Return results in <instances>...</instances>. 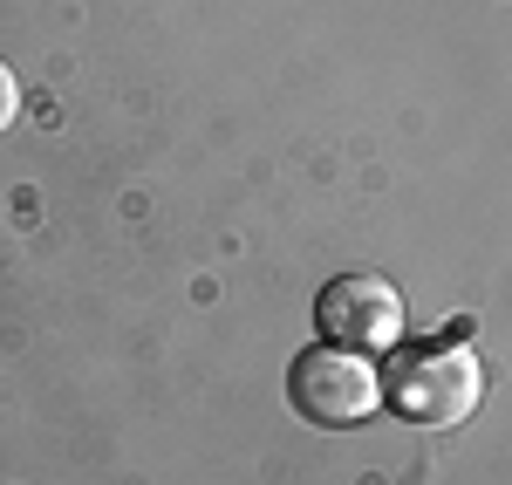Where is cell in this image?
<instances>
[{
  "mask_svg": "<svg viewBox=\"0 0 512 485\" xmlns=\"http://www.w3.org/2000/svg\"><path fill=\"white\" fill-rule=\"evenodd\" d=\"M485 397V369L465 342H444V349H417L390 369V404L410 417V424H465Z\"/></svg>",
  "mask_w": 512,
  "mask_h": 485,
  "instance_id": "1",
  "label": "cell"
},
{
  "mask_svg": "<svg viewBox=\"0 0 512 485\" xmlns=\"http://www.w3.org/2000/svg\"><path fill=\"white\" fill-rule=\"evenodd\" d=\"M287 397L301 417H315V424H362L369 410L383 404V376L362 363L355 349H308L294 376H287Z\"/></svg>",
  "mask_w": 512,
  "mask_h": 485,
  "instance_id": "2",
  "label": "cell"
},
{
  "mask_svg": "<svg viewBox=\"0 0 512 485\" xmlns=\"http://www.w3.org/2000/svg\"><path fill=\"white\" fill-rule=\"evenodd\" d=\"M315 315L335 349H390L403 335V294L383 274H342V281L321 287Z\"/></svg>",
  "mask_w": 512,
  "mask_h": 485,
  "instance_id": "3",
  "label": "cell"
},
{
  "mask_svg": "<svg viewBox=\"0 0 512 485\" xmlns=\"http://www.w3.org/2000/svg\"><path fill=\"white\" fill-rule=\"evenodd\" d=\"M14 110H21V82H14V69L0 62V130L14 123Z\"/></svg>",
  "mask_w": 512,
  "mask_h": 485,
  "instance_id": "4",
  "label": "cell"
}]
</instances>
